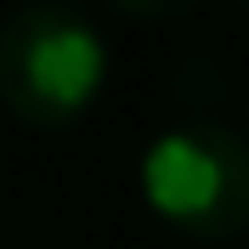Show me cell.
Segmentation results:
<instances>
[{
	"label": "cell",
	"mask_w": 249,
	"mask_h": 249,
	"mask_svg": "<svg viewBox=\"0 0 249 249\" xmlns=\"http://www.w3.org/2000/svg\"><path fill=\"white\" fill-rule=\"evenodd\" d=\"M102 79H108L102 34L68 0H34L0 29V96L23 124L62 130L85 119Z\"/></svg>",
	"instance_id": "cell-1"
},
{
	"label": "cell",
	"mask_w": 249,
	"mask_h": 249,
	"mask_svg": "<svg viewBox=\"0 0 249 249\" xmlns=\"http://www.w3.org/2000/svg\"><path fill=\"white\" fill-rule=\"evenodd\" d=\"M142 193L187 238H238L249 227V142L221 124H181L147 147Z\"/></svg>",
	"instance_id": "cell-2"
},
{
	"label": "cell",
	"mask_w": 249,
	"mask_h": 249,
	"mask_svg": "<svg viewBox=\"0 0 249 249\" xmlns=\"http://www.w3.org/2000/svg\"><path fill=\"white\" fill-rule=\"evenodd\" d=\"M113 6H124V12H136V17H176L187 6H198V0H113Z\"/></svg>",
	"instance_id": "cell-3"
},
{
	"label": "cell",
	"mask_w": 249,
	"mask_h": 249,
	"mask_svg": "<svg viewBox=\"0 0 249 249\" xmlns=\"http://www.w3.org/2000/svg\"><path fill=\"white\" fill-rule=\"evenodd\" d=\"M238 6H244V12H249V0H238Z\"/></svg>",
	"instance_id": "cell-4"
}]
</instances>
